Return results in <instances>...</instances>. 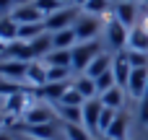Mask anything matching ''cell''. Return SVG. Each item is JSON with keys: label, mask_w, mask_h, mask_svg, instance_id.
Segmentation results:
<instances>
[{"label": "cell", "mask_w": 148, "mask_h": 140, "mask_svg": "<svg viewBox=\"0 0 148 140\" xmlns=\"http://www.w3.org/2000/svg\"><path fill=\"white\" fill-rule=\"evenodd\" d=\"M99 55H101V44H99L96 39H91V42H78V44L73 47V70L86 73L88 65H91Z\"/></svg>", "instance_id": "cell-1"}, {"label": "cell", "mask_w": 148, "mask_h": 140, "mask_svg": "<svg viewBox=\"0 0 148 140\" xmlns=\"http://www.w3.org/2000/svg\"><path fill=\"white\" fill-rule=\"evenodd\" d=\"M75 21H78V5H68V8H62V10H57V13L47 16V18H44V29L52 34V31L73 29V26H75Z\"/></svg>", "instance_id": "cell-2"}, {"label": "cell", "mask_w": 148, "mask_h": 140, "mask_svg": "<svg viewBox=\"0 0 148 140\" xmlns=\"http://www.w3.org/2000/svg\"><path fill=\"white\" fill-rule=\"evenodd\" d=\"M101 112H104L101 96L88 99V101L83 104V127H86L91 135H99V138H101V132H99V117H101Z\"/></svg>", "instance_id": "cell-3"}, {"label": "cell", "mask_w": 148, "mask_h": 140, "mask_svg": "<svg viewBox=\"0 0 148 140\" xmlns=\"http://www.w3.org/2000/svg\"><path fill=\"white\" fill-rule=\"evenodd\" d=\"M107 39H109V47L114 52H120L130 42V29L125 23H120L117 18H109V23H107Z\"/></svg>", "instance_id": "cell-4"}, {"label": "cell", "mask_w": 148, "mask_h": 140, "mask_svg": "<svg viewBox=\"0 0 148 140\" xmlns=\"http://www.w3.org/2000/svg\"><path fill=\"white\" fill-rule=\"evenodd\" d=\"M75 34H78V42H91L96 34H99V29H101V21L96 18V16H81L78 21H75Z\"/></svg>", "instance_id": "cell-5"}, {"label": "cell", "mask_w": 148, "mask_h": 140, "mask_svg": "<svg viewBox=\"0 0 148 140\" xmlns=\"http://www.w3.org/2000/svg\"><path fill=\"white\" fill-rule=\"evenodd\" d=\"M10 127H18L21 132H26V135H31V138H39V140H55L57 135V127H55V122H49V125H26V122H8Z\"/></svg>", "instance_id": "cell-6"}, {"label": "cell", "mask_w": 148, "mask_h": 140, "mask_svg": "<svg viewBox=\"0 0 148 140\" xmlns=\"http://www.w3.org/2000/svg\"><path fill=\"white\" fill-rule=\"evenodd\" d=\"M112 70H114L117 86L127 91V83H130V75H133V65L127 62V52H125V49H120V52L114 55V65H112Z\"/></svg>", "instance_id": "cell-7"}, {"label": "cell", "mask_w": 148, "mask_h": 140, "mask_svg": "<svg viewBox=\"0 0 148 140\" xmlns=\"http://www.w3.org/2000/svg\"><path fill=\"white\" fill-rule=\"evenodd\" d=\"M138 16H140V10H138V5L130 3V0H120V3L114 5V18H117L120 23H125L127 29L138 26Z\"/></svg>", "instance_id": "cell-8"}, {"label": "cell", "mask_w": 148, "mask_h": 140, "mask_svg": "<svg viewBox=\"0 0 148 140\" xmlns=\"http://www.w3.org/2000/svg\"><path fill=\"white\" fill-rule=\"evenodd\" d=\"M26 70H29V62L23 60H3L0 62V75L5 81H26Z\"/></svg>", "instance_id": "cell-9"}, {"label": "cell", "mask_w": 148, "mask_h": 140, "mask_svg": "<svg viewBox=\"0 0 148 140\" xmlns=\"http://www.w3.org/2000/svg\"><path fill=\"white\" fill-rule=\"evenodd\" d=\"M148 88V68H133L130 83H127V94L133 99H143Z\"/></svg>", "instance_id": "cell-10"}, {"label": "cell", "mask_w": 148, "mask_h": 140, "mask_svg": "<svg viewBox=\"0 0 148 140\" xmlns=\"http://www.w3.org/2000/svg\"><path fill=\"white\" fill-rule=\"evenodd\" d=\"M5 57H10V60H23V62H31V60H36V57H34V49H31V44H29V42H23V39H16V42H10V44H8V49H5Z\"/></svg>", "instance_id": "cell-11"}, {"label": "cell", "mask_w": 148, "mask_h": 140, "mask_svg": "<svg viewBox=\"0 0 148 140\" xmlns=\"http://www.w3.org/2000/svg\"><path fill=\"white\" fill-rule=\"evenodd\" d=\"M10 18H16L18 23H39V21H44L42 10H39L34 3H29V5H18V8L10 13Z\"/></svg>", "instance_id": "cell-12"}, {"label": "cell", "mask_w": 148, "mask_h": 140, "mask_svg": "<svg viewBox=\"0 0 148 140\" xmlns=\"http://www.w3.org/2000/svg\"><path fill=\"white\" fill-rule=\"evenodd\" d=\"M75 44H78V34H75V29L52 31V49H73Z\"/></svg>", "instance_id": "cell-13"}, {"label": "cell", "mask_w": 148, "mask_h": 140, "mask_svg": "<svg viewBox=\"0 0 148 140\" xmlns=\"http://www.w3.org/2000/svg\"><path fill=\"white\" fill-rule=\"evenodd\" d=\"M23 122L26 125H49V122H55V117L47 107H29L23 114Z\"/></svg>", "instance_id": "cell-14"}, {"label": "cell", "mask_w": 148, "mask_h": 140, "mask_svg": "<svg viewBox=\"0 0 148 140\" xmlns=\"http://www.w3.org/2000/svg\"><path fill=\"white\" fill-rule=\"evenodd\" d=\"M44 62L47 68H73V49H52Z\"/></svg>", "instance_id": "cell-15"}, {"label": "cell", "mask_w": 148, "mask_h": 140, "mask_svg": "<svg viewBox=\"0 0 148 140\" xmlns=\"http://www.w3.org/2000/svg\"><path fill=\"white\" fill-rule=\"evenodd\" d=\"M26 83H29L31 88H36V86H47V68L39 65L36 60H31V62H29V70H26Z\"/></svg>", "instance_id": "cell-16"}, {"label": "cell", "mask_w": 148, "mask_h": 140, "mask_svg": "<svg viewBox=\"0 0 148 140\" xmlns=\"http://www.w3.org/2000/svg\"><path fill=\"white\" fill-rule=\"evenodd\" d=\"M112 65H114V57L112 55H107V52H101L91 65H88V70H86V75L88 78H99L101 73H107V70H112Z\"/></svg>", "instance_id": "cell-17"}, {"label": "cell", "mask_w": 148, "mask_h": 140, "mask_svg": "<svg viewBox=\"0 0 148 140\" xmlns=\"http://www.w3.org/2000/svg\"><path fill=\"white\" fill-rule=\"evenodd\" d=\"M18 29H21V23L16 18H10V16L0 18V42H5V44L16 42L18 39Z\"/></svg>", "instance_id": "cell-18"}, {"label": "cell", "mask_w": 148, "mask_h": 140, "mask_svg": "<svg viewBox=\"0 0 148 140\" xmlns=\"http://www.w3.org/2000/svg\"><path fill=\"white\" fill-rule=\"evenodd\" d=\"M101 101H104V107H109L114 112H122V107H125V88H120V86L109 88L107 94H101Z\"/></svg>", "instance_id": "cell-19"}, {"label": "cell", "mask_w": 148, "mask_h": 140, "mask_svg": "<svg viewBox=\"0 0 148 140\" xmlns=\"http://www.w3.org/2000/svg\"><path fill=\"white\" fill-rule=\"evenodd\" d=\"M130 120H127V114L125 112H117V117H114V122H112V127L104 132V135H109V138H114V140H125L127 138V125Z\"/></svg>", "instance_id": "cell-20"}, {"label": "cell", "mask_w": 148, "mask_h": 140, "mask_svg": "<svg viewBox=\"0 0 148 140\" xmlns=\"http://www.w3.org/2000/svg\"><path fill=\"white\" fill-rule=\"evenodd\" d=\"M73 88L88 101V99H96L99 96V88H96V81L94 78H88V75H83V78H78V81H73Z\"/></svg>", "instance_id": "cell-21"}, {"label": "cell", "mask_w": 148, "mask_h": 140, "mask_svg": "<svg viewBox=\"0 0 148 140\" xmlns=\"http://www.w3.org/2000/svg\"><path fill=\"white\" fill-rule=\"evenodd\" d=\"M127 49H138V52H148V31L140 26H133L130 29V42H127Z\"/></svg>", "instance_id": "cell-22"}, {"label": "cell", "mask_w": 148, "mask_h": 140, "mask_svg": "<svg viewBox=\"0 0 148 140\" xmlns=\"http://www.w3.org/2000/svg\"><path fill=\"white\" fill-rule=\"evenodd\" d=\"M57 107V114L62 122H75V125H83V107H62V104H55Z\"/></svg>", "instance_id": "cell-23"}, {"label": "cell", "mask_w": 148, "mask_h": 140, "mask_svg": "<svg viewBox=\"0 0 148 140\" xmlns=\"http://www.w3.org/2000/svg\"><path fill=\"white\" fill-rule=\"evenodd\" d=\"M29 44H31V49H34V57H47V55L52 52V34H42V36L31 39Z\"/></svg>", "instance_id": "cell-24"}, {"label": "cell", "mask_w": 148, "mask_h": 140, "mask_svg": "<svg viewBox=\"0 0 148 140\" xmlns=\"http://www.w3.org/2000/svg\"><path fill=\"white\" fill-rule=\"evenodd\" d=\"M62 130H65L68 140H94V135L83 125H75V122H62Z\"/></svg>", "instance_id": "cell-25"}, {"label": "cell", "mask_w": 148, "mask_h": 140, "mask_svg": "<svg viewBox=\"0 0 148 140\" xmlns=\"http://www.w3.org/2000/svg\"><path fill=\"white\" fill-rule=\"evenodd\" d=\"M83 10H86L88 16H107V13L112 10V0H88V3L83 5Z\"/></svg>", "instance_id": "cell-26"}, {"label": "cell", "mask_w": 148, "mask_h": 140, "mask_svg": "<svg viewBox=\"0 0 148 140\" xmlns=\"http://www.w3.org/2000/svg\"><path fill=\"white\" fill-rule=\"evenodd\" d=\"M57 104H62V107H83V104H86V99H83V96L73 88V83H70V86H68V91L62 94V99H60Z\"/></svg>", "instance_id": "cell-27"}, {"label": "cell", "mask_w": 148, "mask_h": 140, "mask_svg": "<svg viewBox=\"0 0 148 140\" xmlns=\"http://www.w3.org/2000/svg\"><path fill=\"white\" fill-rule=\"evenodd\" d=\"M96 81V88H99V96L101 94H107L109 88H114L117 86V78H114V70H107V73H101L99 78H94Z\"/></svg>", "instance_id": "cell-28"}, {"label": "cell", "mask_w": 148, "mask_h": 140, "mask_svg": "<svg viewBox=\"0 0 148 140\" xmlns=\"http://www.w3.org/2000/svg\"><path fill=\"white\" fill-rule=\"evenodd\" d=\"M34 5L42 10V16L47 18V16H52V13H57V10H62V8H68V5H62L60 0H34Z\"/></svg>", "instance_id": "cell-29"}, {"label": "cell", "mask_w": 148, "mask_h": 140, "mask_svg": "<svg viewBox=\"0 0 148 140\" xmlns=\"http://www.w3.org/2000/svg\"><path fill=\"white\" fill-rule=\"evenodd\" d=\"M73 68H47V83H65Z\"/></svg>", "instance_id": "cell-30"}, {"label": "cell", "mask_w": 148, "mask_h": 140, "mask_svg": "<svg viewBox=\"0 0 148 140\" xmlns=\"http://www.w3.org/2000/svg\"><path fill=\"white\" fill-rule=\"evenodd\" d=\"M127 62H130L133 68H148V52L127 49Z\"/></svg>", "instance_id": "cell-31"}, {"label": "cell", "mask_w": 148, "mask_h": 140, "mask_svg": "<svg viewBox=\"0 0 148 140\" xmlns=\"http://www.w3.org/2000/svg\"><path fill=\"white\" fill-rule=\"evenodd\" d=\"M13 8V0H0V10H10Z\"/></svg>", "instance_id": "cell-32"}, {"label": "cell", "mask_w": 148, "mask_h": 140, "mask_svg": "<svg viewBox=\"0 0 148 140\" xmlns=\"http://www.w3.org/2000/svg\"><path fill=\"white\" fill-rule=\"evenodd\" d=\"M5 49H8V44H5V42H0V57L5 55Z\"/></svg>", "instance_id": "cell-33"}, {"label": "cell", "mask_w": 148, "mask_h": 140, "mask_svg": "<svg viewBox=\"0 0 148 140\" xmlns=\"http://www.w3.org/2000/svg\"><path fill=\"white\" fill-rule=\"evenodd\" d=\"M0 140H13V138H10L8 132H0Z\"/></svg>", "instance_id": "cell-34"}, {"label": "cell", "mask_w": 148, "mask_h": 140, "mask_svg": "<svg viewBox=\"0 0 148 140\" xmlns=\"http://www.w3.org/2000/svg\"><path fill=\"white\" fill-rule=\"evenodd\" d=\"M62 5H75V0H60Z\"/></svg>", "instance_id": "cell-35"}, {"label": "cell", "mask_w": 148, "mask_h": 140, "mask_svg": "<svg viewBox=\"0 0 148 140\" xmlns=\"http://www.w3.org/2000/svg\"><path fill=\"white\" fill-rule=\"evenodd\" d=\"M86 3H88V0H75V5H78V8H83Z\"/></svg>", "instance_id": "cell-36"}, {"label": "cell", "mask_w": 148, "mask_h": 140, "mask_svg": "<svg viewBox=\"0 0 148 140\" xmlns=\"http://www.w3.org/2000/svg\"><path fill=\"white\" fill-rule=\"evenodd\" d=\"M0 125H5V114L3 112H0Z\"/></svg>", "instance_id": "cell-37"}, {"label": "cell", "mask_w": 148, "mask_h": 140, "mask_svg": "<svg viewBox=\"0 0 148 140\" xmlns=\"http://www.w3.org/2000/svg\"><path fill=\"white\" fill-rule=\"evenodd\" d=\"M21 140H39V138H31V135H26V138H21Z\"/></svg>", "instance_id": "cell-38"}, {"label": "cell", "mask_w": 148, "mask_h": 140, "mask_svg": "<svg viewBox=\"0 0 148 140\" xmlns=\"http://www.w3.org/2000/svg\"><path fill=\"white\" fill-rule=\"evenodd\" d=\"M99 140H114V138H109V135H104V138H99Z\"/></svg>", "instance_id": "cell-39"}, {"label": "cell", "mask_w": 148, "mask_h": 140, "mask_svg": "<svg viewBox=\"0 0 148 140\" xmlns=\"http://www.w3.org/2000/svg\"><path fill=\"white\" fill-rule=\"evenodd\" d=\"M130 3H135V0H130Z\"/></svg>", "instance_id": "cell-40"}, {"label": "cell", "mask_w": 148, "mask_h": 140, "mask_svg": "<svg viewBox=\"0 0 148 140\" xmlns=\"http://www.w3.org/2000/svg\"><path fill=\"white\" fill-rule=\"evenodd\" d=\"M143 3H148V0H143Z\"/></svg>", "instance_id": "cell-41"}]
</instances>
